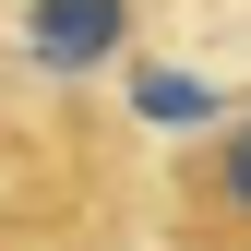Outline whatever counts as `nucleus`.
<instances>
[{"instance_id":"nucleus-2","label":"nucleus","mask_w":251,"mask_h":251,"mask_svg":"<svg viewBox=\"0 0 251 251\" xmlns=\"http://www.w3.org/2000/svg\"><path fill=\"white\" fill-rule=\"evenodd\" d=\"M192 215H203V227H227V239H251V108L192 155Z\"/></svg>"},{"instance_id":"nucleus-1","label":"nucleus","mask_w":251,"mask_h":251,"mask_svg":"<svg viewBox=\"0 0 251 251\" xmlns=\"http://www.w3.org/2000/svg\"><path fill=\"white\" fill-rule=\"evenodd\" d=\"M120 36H132V0H24V48L48 72H96Z\"/></svg>"}]
</instances>
